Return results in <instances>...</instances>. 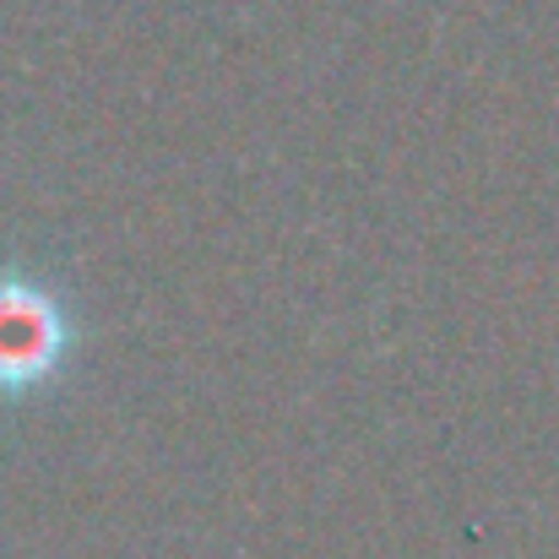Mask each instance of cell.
Instances as JSON below:
<instances>
[{"label": "cell", "instance_id": "obj_1", "mask_svg": "<svg viewBox=\"0 0 559 559\" xmlns=\"http://www.w3.org/2000/svg\"><path fill=\"white\" fill-rule=\"evenodd\" d=\"M71 343L76 326L66 299L27 272H0V396L16 402L44 391L71 359Z\"/></svg>", "mask_w": 559, "mask_h": 559}]
</instances>
